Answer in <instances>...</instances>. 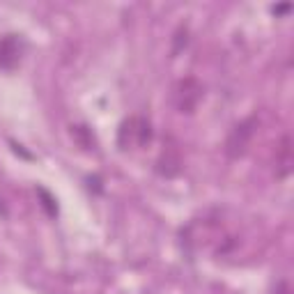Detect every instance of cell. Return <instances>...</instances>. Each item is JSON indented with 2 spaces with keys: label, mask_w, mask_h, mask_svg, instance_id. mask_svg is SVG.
<instances>
[{
  "label": "cell",
  "mask_w": 294,
  "mask_h": 294,
  "mask_svg": "<svg viewBox=\"0 0 294 294\" xmlns=\"http://www.w3.org/2000/svg\"><path fill=\"white\" fill-rule=\"evenodd\" d=\"M180 166H181V158H180V154H177V150H175V147L163 150L161 161H158V173L166 175V177H173V175L180 173Z\"/></svg>",
  "instance_id": "3957f363"
},
{
  "label": "cell",
  "mask_w": 294,
  "mask_h": 294,
  "mask_svg": "<svg viewBox=\"0 0 294 294\" xmlns=\"http://www.w3.org/2000/svg\"><path fill=\"white\" fill-rule=\"evenodd\" d=\"M255 124H257L255 117H249V120L239 122V124L230 131V136H227V140H226V154L227 157L237 158L246 152L250 138H253V134H255Z\"/></svg>",
  "instance_id": "7a4b0ae2"
},
{
  "label": "cell",
  "mask_w": 294,
  "mask_h": 294,
  "mask_svg": "<svg viewBox=\"0 0 294 294\" xmlns=\"http://www.w3.org/2000/svg\"><path fill=\"white\" fill-rule=\"evenodd\" d=\"M287 9H290V5H283V7H276V12H278V14H283V12H287Z\"/></svg>",
  "instance_id": "ba28073f"
},
{
  "label": "cell",
  "mask_w": 294,
  "mask_h": 294,
  "mask_svg": "<svg viewBox=\"0 0 294 294\" xmlns=\"http://www.w3.org/2000/svg\"><path fill=\"white\" fill-rule=\"evenodd\" d=\"M276 294H290V285H287L285 280H283V283H280V285H278V290H276Z\"/></svg>",
  "instance_id": "52a82bcc"
},
{
  "label": "cell",
  "mask_w": 294,
  "mask_h": 294,
  "mask_svg": "<svg viewBox=\"0 0 294 294\" xmlns=\"http://www.w3.org/2000/svg\"><path fill=\"white\" fill-rule=\"evenodd\" d=\"M136 124H138V129H136V131H138V143H140V145L150 143V136H152V134H150V124H147L145 120H136Z\"/></svg>",
  "instance_id": "5b68a950"
},
{
  "label": "cell",
  "mask_w": 294,
  "mask_h": 294,
  "mask_svg": "<svg viewBox=\"0 0 294 294\" xmlns=\"http://www.w3.org/2000/svg\"><path fill=\"white\" fill-rule=\"evenodd\" d=\"M175 106H177V111L180 113H193L196 111L198 101L203 99V85L198 83L193 76L189 78H181L180 83L175 85Z\"/></svg>",
  "instance_id": "6da1fadb"
},
{
  "label": "cell",
  "mask_w": 294,
  "mask_h": 294,
  "mask_svg": "<svg viewBox=\"0 0 294 294\" xmlns=\"http://www.w3.org/2000/svg\"><path fill=\"white\" fill-rule=\"evenodd\" d=\"M37 193H39V198H42V200H44V209L48 211V214H51V216H55V204H53V198L48 196V193H46L44 189H37Z\"/></svg>",
  "instance_id": "8992f818"
},
{
  "label": "cell",
  "mask_w": 294,
  "mask_h": 294,
  "mask_svg": "<svg viewBox=\"0 0 294 294\" xmlns=\"http://www.w3.org/2000/svg\"><path fill=\"white\" fill-rule=\"evenodd\" d=\"M19 60V46H16L14 37L0 39V67H14V62Z\"/></svg>",
  "instance_id": "277c9868"
}]
</instances>
